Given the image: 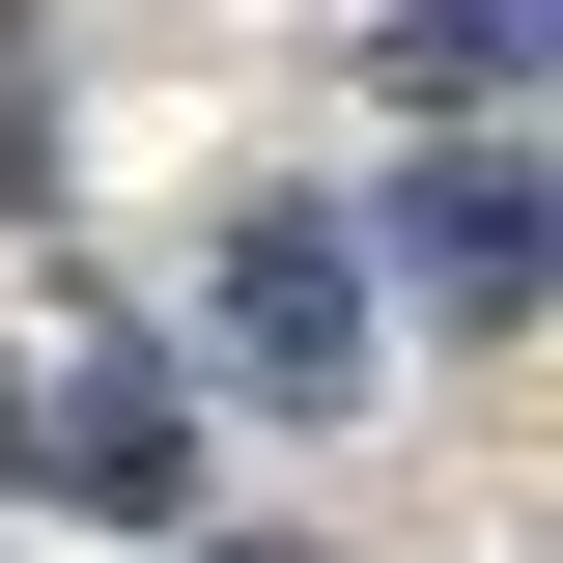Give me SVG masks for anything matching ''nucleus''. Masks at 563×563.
<instances>
[{
    "label": "nucleus",
    "instance_id": "f257e3e1",
    "mask_svg": "<svg viewBox=\"0 0 563 563\" xmlns=\"http://www.w3.org/2000/svg\"><path fill=\"white\" fill-rule=\"evenodd\" d=\"M0 479L29 507H198V395H169V339L141 310H85V282H0Z\"/></svg>",
    "mask_w": 563,
    "mask_h": 563
},
{
    "label": "nucleus",
    "instance_id": "f03ea898",
    "mask_svg": "<svg viewBox=\"0 0 563 563\" xmlns=\"http://www.w3.org/2000/svg\"><path fill=\"white\" fill-rule=\"evenodd\" d=\"M198 339H225V395H254V422H339V395H366V225H339V198H225Z\"/></svg>",
    "mask_w": 563,
    "mask_h": 563
},
{
    "label": "nucleus",
    "instance_id": "7ed1b4c3",
    "mask_svg": "<svg viewBox=\"0 0 563 563\" xmlns=\"http://www.w3.org/2000/svg\"><path fill=\"white\" fill-rule=\"evenodd\" d=\"M563 169H536V141H507V113H451V141H422V169H395V282H422V310H479V339H507V310H536V254H563Z\"/></svg>",
    "mask_w": 563,
    "mask_h": 563
},
{
    "label": "nucleus",
    "instance_id": "20e7f679",
    "mask_svg": "<svg viewBox=\"0 0 563 563\" xmlns=\"http://www.w3.org/2000/svg\"><path fill=\"white\" fill-rule=\"evenodd\" d=\"M536 57H563V0H395V29H366V85H395V113H507Z\"/></svg>",
    "mask_w": 563,
    "mask_h": 563
}]
</instances>
